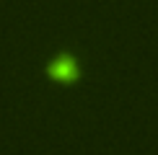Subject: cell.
Segmentation results:
<instances>
[{"label":"cell","mask_w":158,"mask_h":155,"mask_svg":"<svg viewBox=\"0 0 158 155\" xmlns=\"http://www.w3.org/2000/svg\"><path fill=\"white\" fill-rule=\"evenodd\" d=\"M47 75L55 83H75L81 78V67L70 54H60L47 65Z\"/></svg>","instance_id":"1"}]
</instances>
